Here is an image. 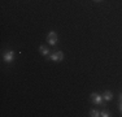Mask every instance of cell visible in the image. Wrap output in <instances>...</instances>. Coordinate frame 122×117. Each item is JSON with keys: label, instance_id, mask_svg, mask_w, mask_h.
<instances>
[{"label": "cell", "instance_id": "obj_11", "mask_svg": "<svg viewBox=\"0 0 122 117\" xmlns=\"http://www.w3.org/2000/svg\"><path fill=\"white\" fill-rule=\"evenodd\" d=\"M95 1H101V0H95Z\"/></svg>", "mask_w": 122, "mask_h": 117}, {"label": "cell", "instance_id": "obj_10", "mask_svg": "<svg viewBox=\"0 0 122 117\" xmlns=\"http://www.w3.org/2000/svg\"><path fill=\"white\" fill-rule=\"evenodd\" d=\"M120 101H122V92L120 94Z\"/></svg>", "mask_w": 122, "mask_h": 117}, {"label": "cell", "instance_id": "obj_7", "mask_svg": "<svg viewBox=\"0 0 122 117\" xmlns=\"http://www.w3.org/2000/svg\"><path fill=\"white\" fill-rule=\"evenodd\" d=\"M90 116H91V117H99V116H100V112L96 111V109H91V111H90Z\"/></svg>", "mask_w": 122, "mask_h": 117}, {"label": "cell", "instance_id": "obj_2", "mask_svg": "<svg viewBox=\"0 0 122 117\" xmlns=\"http://www.w3.org/2000/svg\"><path fill=\"white\" fill-rule=\"evenodd\" d=\"M49 58L52 61H61V60H64V53L61 51H55L49 55Z\"/></svg>", "mask_w": 122, "mask_h": 117}, {"label": "cell", "instance_id": "obj_8", "mask_svg": "<svg viewBox=\"0 0 122 117\" xmlns=\"http://www.w3.org/2000/svg\"><path fill=\"white\" fill-rule=\"evenodd\" d=\"M100 116H101V117H109L110 115H109L108 111H101V112H100Z\"/></svg>", "mask_w": 122, "mask_h": 117}, {"label": "cell", "instance_id": "obj_6", "mask_svg": "<svg viewBox=\"0 0 122 117\" xmlns=\"http://www.w3.org/2000/svg\"><path fill=\"white\" fill-rule=\"evenodd\" d=\"M103 99H104V100H107V101H110V100H112V99H113V94H112V91H105V92H104Z\"/></svg>", "mask_w": 122, "mask_h": 117}, {"label": "cell", "instance_id": "obj_4", "mask_svg": "<svg viewBox=\"0 0 122 117\" xmlns=\"http://www.w3.org/2000/svg\"><path fill=\"white\" fill-rule=\"evenodd\" d=\"M91 100H92V103L96 104V105H101V104H103V98H101L97 92H92L91 94Z\"/></svg>", "mask_w": 122, "mask_h": 117}, {"label": "cell", "instance_id": "obj_5", "mask_svg": "<svg viewBox=\"0 0 122 117\" xmlns=\"http://www.w3.org/2000/svg\"><path fill=\"white\" fill-rule=\"evenodd\" d=\"M39 52L43 56H48L49 55V49H48L47 46H39Z\"/></svg>", "mask_w": 122, "mask_h": 117}, {"label": "cell", "instance_id": "obj_1", "mask_svg": "<svg viewBox=\"0 0 122 117\" xmlns=\"http://www.w3.org/2000/svg\"><path fill=\"white\" fill-rule=\"evenodd\" d=\"M47 42L49 46H56L57 43V34L55 31H49V34L47 35Z\"/></svg>", "mask_w": 122, "mask_h": 117}, {"label": "cell", "instance_id": "obj_9", "mask_svg": "<svg viewBox=\"0 0 122 117\" xmlns=\"http://www.w3.org/2000/svg\"><path fill=\"white\" fill-rule=\"evenodd\" d=\"M120 111L122 112V101H120Z\"/></svg>", "mask_w": 122, "mask_h": 117}, {"label": "cell", "instance_id": "obj_3", "mask_svg": "<svg viewBox=\"0 0 122 117\" xmlns=\"http://www.w3.org/2000/svg\"><path fill=\"white\" fill-rule=\"evenodd\" d=\"M3 58H4L5 63H12L13 58H14V52L12 49H8V51L4 52V55H3Z\"/></svg>", "mask_w": 122, "mask_h": 117}]
</instances>
